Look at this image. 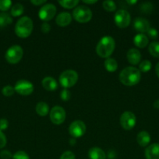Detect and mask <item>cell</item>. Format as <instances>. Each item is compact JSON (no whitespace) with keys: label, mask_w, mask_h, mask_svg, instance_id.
Returning a JSON list of instances; mask_svg holds the SVG:
<instances>
[{"label":"cell","mask_w":159,"mask_h":159,"mask_svg":"<svg viewBox=\"0 0 159 159\" xmlns=\"http://www.w3.org/2000/svg\"><path fill=\"white\" fill-rule=\"evenodd\" d=\"M141 79V74L138 68L126 67L119 74V80L126 86H132L138 83Z\"/></svg>","instance_id":"6da1fadb"},{"label":"cell","mask_w":159,"mask_h":159,"mask_svg":"<svg viewBox=\"0 0 159 159\" xmlns=\"http://www.w3.org/2000/svg\"><path fill=\"white\" fill-rule=\"evenodd\" d=\"M115 48V40L110 36H104L98 41L96 47V52L103 58H108L113 53Z\"/></svg>","instance_id":"7a4b0ae2"},{"label":"cell","mask_w":159,"mask_h":159,"mask_svg":"<svg viewBox=\"0 0 159 159\" xmlns=\"http://www.w3.org/2000/svg\"><path fill=\"white\" fill-rule=\"evenodd\" d=\"M33 30V21L30 17L23 16L17 21L15 26V33L20 38H26Z\"/></svg>","instance_id":"3957f363"},{"label":"cell","mask_w":159,"mask_h":159,"mask_svg":"<svg viewBox=\"0 0 159 159\" xmlns=\"http://www.w3.org/2000/svg\"><path fill=\"white\" fill-rule=\"evenodd\" d=\"M78 80V74L73 70H66L61 73L59 76V83L64 89L73 87Z\"/></svg>","instance_id":"277c9868"},{"label":"cell","mask_w":159,"mask_h":159,"mask_svg":"<svg viewBox=\"0 0 159 159\" xmlns=\"http://www.w3.org/2000/svg\"><path fill=\"white\" fill-rule=\"evenodd\" d=\"M73 18L79 23H87L92 18V12L87 6H76L73 12Z\"/></svg>","instance_id":"5b68a950"},{"label":"cell","mask_w":159,"mask_h":159,"mask_svg":"<svg viewBox=\"0 0 159 159\" xmlns=\"http://www.w3.org/2000/svg\"><path fill=\"white\" fill-rule=\"evenodd\" d=\"M23 55V48L19 45H13L7 50L6 53V61L10 64H17Z\"/></svg>","instance_id":"8992f818"},{"label":"cell","mask_w":159,"mask_h":159,"mask_svg":"<svg viewBox=\"0 0 159 159\" xmlns=\"http://www.w3.org/2000/svg\"><path fill=\"white\" fill-rule=\"evenodd\" d=\"M114 20L117 26L120 28H126L130 23L131 16L126 10L119 9L115 12Z\"/></svg>","instance_id":"52a82bcc"},{"label":"cell","mask_w":159,"mask_h":159,"mask_svg":"<svg viewBox=\"0 0 159 159\" xmlns=\"http://www.w3.org/2000/svg\"><path fill=\"white\" fill-rule=\"evenodd\" d=\"M87 127L85 124L81 120H75L70 125L69 132L70 135L74 138H81L86 133Z\"/></svg>","instance_id":"ba28073f"},{"label":"cell","mask_w":159,"mask_h":159,"mask_svg":"<svg viewBox=\"0 0 159 159\" xmlns=\"http://www.w3.org/2000/svg\"><path fill=\"white\" fill-rule=\"evenodd\" d=\"M137 123L136 116L130 111H126L121 115L120 124L126 130H129L134 127Z\"/></svg>","instance_id":"9c48e42d"},{"label":"cell","mask_w":159,"mask_h":159,"mask_svg":"<svg viewBox=\"0 0 159 159\" xmlns=\"http://www.w3.org/2000/svg\"><path fill=\"white\" fill-rule=\"evenodd\" d=\"M66 113L62 107L56 106L54 107L50 111V119L54 124L60 125L65 121Z\"/></svg>","instance_id":"30bf717a"},{"label":"cell","mask_w":159,"mask_h":159,"mask_svg":"<svg viewBox=\"0 0 159 159\" xmlns=\"http://www.w3.org/2000/svg\"><path fill=\"white\" fill-rule=\"evenodd\" d=\"M56 13V7L51 3L45 4L40 9L38 12L39 18L43 21L47 22L53 19Z\"/></svg>","instance_id":"8fae6325"},{"label":"cell","mask_w":159,"mask_h":159,"mask_svg":"<svg viewBox=\"0 0 159 159\" xmlns=\"http://www.w3.org/2000/svg\"><path fill=\"white\" fill-rule=\"evenodd\" d=\"M15 92L22 96H29L34 92V85L27 80L18 81L14 86Z\"/></svg>","instance_id":"7c38bea8"},{"label":"cell","mask_w":159,"mask_h":159,"mask_svg":"<svg viewBox=\"0 0 159 159\" xmlns=\"http://www.w3.org/2000/svg\"><path fill=\"white\" fill-rule=\"evenodd\" d=\"M133 27L137 31L140 32V34L147 32L150 29V23L144 18L142 17H137L133 21Z\"/></svg>","instance_id":"4fadbf2b"},{"label":"cell","mask_w":159,"mask_h":159,"mask_svg":"<svg viewBox=\"0 0 159 159\" xmlns=\"http://www.w3.org/2000/svg\"><path fill=\"white\" fill-rule=\"evenodd\" d=\"M147 159H159V144L154 143L148 146L145 150Z\"/></svg>","instance_id":"5bb4252c"},{"label":"cell","mask_w":159,"mask_h":159,"mask_svg":"<svg viewBox=\"0 0 159 159\" xmlns=\"http://www.w3.org/2000/svg\"><path fill=\"white\" fill-rule=\"evenodd\" d=\"M56 23L59 26H66L71 23L72 16L71 14L67 12H62L59 13L56 17Z\"/></svg>","instance_id":"9a60e30c"},{"label":"cell","mask_w":159,"mask_h":159,"mask_svg":"<svg viewBox=\"0 0 159 159\" xmlns=\"http://www.w3.org/2000/svg\"><path fill=\"white\" fill-rule=\"evenodd\" d=\"M141 54L140 51L136 48H131L127 52V60L132 65H136L140 62Z\"/></svg>","instance_id":"2e32d148"},{"label":"cell","mask_w":159,"mask_h":159,"mask_svg":"<svg viewBox=\"0 0 159 159\" xmlns=\"http://www.w3.org/2000/svg\"><path fill=\"white\" fill-rule=\"evenodd\" d=\"M42 86L48 91H54L57 89L58 83L52 77H45L41 82Z\"/></svg>","instance_id":"e0dca14e"},{"label":"cell","mask_w":159,"mask_h":159,"mask_svg":"<svg viewBox=\"0 0 159 159\" xmlns=\"http://www.w3.org/2000/svg\"><path fill=\"white\" fill-rule=\"evenodd\" d=\"M88 155L90 159H106V155L104 151L98 147L91 148L89 150Z\"/></svg>","instance_id":"ac0fdd59"},{"label":"cell","mask_w":159,"mask_h":159,"mask_svg":"<svg viewBox=\"0 0 159 159\" xmlns=\"http://www.w3.org/2000/svg\"><path fill=\"white\" fill-rule=\"evenodd\" d=\"M137 141L141 147H146L151 142V136L147 132L143 130L137 134Z\"/></svg>","instance_id":"d6986e66"},{"label":"cell","mask_w":159,"mask_h":159,"mask_svg":"<svg viewBox=\"0 0 159 159\" xmlns=\"http://www.w3.org/2000/svg\"><path fill=\"white\" fill-rule=\"evenodd\" d=\"M148 37L143 34H138L134 37L133 43L137 47L140 48H143L148 44Z\"/></svg>","instance_id":"ffe728a7"},{"label":"cell","mask_w":159,"mask_h":159,"mask_svg":"<svg viewBox=\"0 0 159 159\" xmlns=\"http://www.w3.org/2000/svg\"><path fill=\"white\" fill-rule=\"evenodd\" d=\"M36 113L41 116H45L49 112L48 105L45 102H39L35 107Z\"/></svg>","instance_id":"44dd1931"},{"label":"cell","mask_w":159,"mask_h":159,"mask_svg":"<svg viewBox=\"0 0 159 159\" xmlns=\"http://www.w3.org/2000/svg\"><path fill=\"white\" fill-rule=\"evenodd\" d=\"M104 68H106L108 71L114 72L118 68V63H117V61L114 58L108 57L104 61Z\"/></svg>","instance_id":"7402d4cb"},{"label":"cell","mask_w":159,"mask_h":159,"mask_svg":"<svg viewBox=\"0 0 159 159\" xmlns=\"http://www.w3.org/2000/svg\"><path fill=\"white\" fill-rule=\"evenodd\" d=\"M12 20L10 16L6 12L0 13V27H5L12 23Z\"/></svg>","instance_id":"603a6c76"},{"label":"cell","mask_w":159,"mask_h":159,"mask_svg":"<svg viewBox=\"0 0 159 159\" xmlns=\"http://www.w3.org/2000/svg\"><path fill=\"white\" fill-rule=\"evenodd\" d=\"M148 51L152 56L155 57H159V42L154 41L150 43Z\"/></svg>","instance_id":"cb8c5ba5"},{"label":"cell","mask_w":159,"mask_h":159,"mask_svg":"<svg viewBox=\"0 0 159 159\" xmlns=\"http://www.w3.org/2000/svg\"><path fill=\"white\" fill-rule=\"evenodd\" d=\"M23 10H24L23 6L20 3H17L11 9V15L12 16H19L23 14Z\"/></svg>","instance_id":"d4e9b609"},{"label":"cell","mask_w":159,"mask_h":159,"mask_svg":"<svg viewBox=\"0 0 159 159\" xmlns=\"http://www.w3.org/2000/svg\"><path fill=\"white\" fill-rule=\"evenodd\" d=\"M59 3L65 9H72L78 5V0H61L59 1Z\"/></svg>","instance_id":"484cf974"},{"label":"cell","mask_w":159,"mask_h":159,"mask_svg":"<svg viewBox=\"0 0 159 159\" xmlns=\"http://www.w3.org/2000/svg\"><path fill=\"white\" fill-rule=\"evenodd\" d=\"M103 8L108 12H113L116 9V5L113 1L111 0H107V1L103 2L102 3Z\"/></svg>","instance_id":"4316f807"},{"label":"cell","mask_w":159,"mask_h":159,"mask_svg":"<svg viewBox=\"0 0 159 159\" xmlns=\"http://www.w3.org/2000/svg\"><path fill=\"white\" fill-rule=\"evenodd\" d=\"M152 65L151 62L148 60H144L142 62H140V65H139V68H140V71H143V72H147L151 70Z\"/></svg>","instance_id":"83f0119b"},{"label":"cell","mask_w":159,"mask_h":159,"mask_svg":"<svg viewBox=\"0 0 159 159\" xmlns=\"http://www.w3.org/2000/svg\"><path fill=\"white\" fill-rule=\"evenodd\" d=\"M2 93L4 96H11L15 93V89H14V87L11 86V85H6L5 87H3Z\"/></svg>","instance_id":"f1b7e54d"},{"label":"cell","mask_w":159,"mask_h":159,"mask_svg":"<svg viewBox=\"0 0 159 159\" xmlns=\"http://www.w3.org/2000/svg\"><path fill=\"white\" fill-rule=\"evenodd\" d=\"M140 9L144 13H151L153 10V5L150 2H144L140 6Z\"/></svg>","instance_id":"f546056e"},{"label":"cell","mask_w":159,"mask_h":159,"mask_svg":"<svg viewBox=\"0 0 159 159\" xmlns=\"http://www.w3.org/2000/svg\"><path fill=\"white\" fill-rule=\"evenodd\" d=\"M12 6V2L9 0H0V10L6 11Z\"/></svg>","instance_id":"4dcf8cb0"},{"label":"cell","mask_w":159,"mask_h":159,"mask_svg":"<svg viewBox=\"0 0 159 159\" xmlns=\"http://www.w3.org/2000/svg\"><path fill=\"white\" fill-rule=\"evenodd\" d=\"M12 159H30V157L26 152L23 151H19L12 155Z\"/></svg>","instance_id":"1f68e13d"},{"label":"cell","mask_w":159,"mask_h":159,"mask_svg":"<svg viewBox=\"0 0 159 159\" xmlns=\"http://www.w3.org/2000/svg\"><path fill=\"white\" fill-rule=\"evenodd\" d=\"M60 97L62 100L68 101L70 99V92L67 89H64L62 92H61Z\"/></svg>","instance_id":"d6a6232c"},{"label":"cell","mask_w":159,"mask_h":159,"mask_svg":"<svg viewBox=\"0 0 159 159\" xmlns=\"http://www.w3.org/2000/svg\"><path fill=\"white\" fill-rule=\"evenodd\" d=\"M147 33L148 37L151 39H156L158 37V32H157V30L154 29V28H150Z\"/></svg>","instance_id":"836d02e7"},{"label":"cell","mask_w":159,"mask_h":159,"mask_svg":"<svg viewBox=\"0 0 159 159\" xmlns=\"http://www.w3.org/2000/svg\"><path fill=\"white\" fill-rule=\"evenodd\" d=\"M0 158L2 159H10L12 158V155L7 150H3L0 152Z\"/></svg>","instance_id":"e575fe53"},{"label":"cell","mask_w":159,"mask_h":159,"mask_svg":"<svg viewBox=\"0 0 159 159\" xmlns=\"http://www.w3.org/2000/svg\"><path fill=\"white\" fill-rule=\"evenodd\" d=\"M59 159H75V155L72 152H65Z\"/></svg>","instance_id":"d590c367"},{"label":"cell","mask_w":159,"mask_h":159,"mask_svg":"<svg viewBox=\"0 0 159 159\" xmlns=\"http://www.w3.org/2000/svg\"><path fill=\"white\" fill-rule=\"evenodd\" d=\"M6 144V135L3 134L2 131L0 130V149L3 148Z\"/></svg>","instance_id":"8d00e7d4"},{"label":"cell","mask_w":159,"mask_h":159,"mask_svg":"<svg viewBox=\"0 0 159 159\" xmlns=\"http://www.w3.org/2000/svg\"><path fill=\"white\" fill-rule=\"evenodd\" d=\"M8 126H9V122H8L7 120L5 119V118L0 119V130L1 131L6 130L8 127Z\"/></svg>","instance_id":"74e56055"},{"label":"cell","mask_w":159,"mask_h":159,"mask_svg":"<svg viewBox=\"0 0 159 159\" xmlns=\"http://www.w3.org/2000/svg\"><path fill=\"white\" fill-rule=\"evenodd\" d=\"M41 31L43 33L47 34V33H49V31L51 30V26H50L48 23L45 22V23L41 24Z\"/></svg>","instance_id":"f35d334b"},{"label":"cell","mask_w":159,"mask_h":159,"mask_svg":"<svg viewBox=\"0 0 159 159\" xmlns=\"http://www.w3.org/2000/svg\"><path fill=\"white\" fill-rule=\"evenodd\" d=\"M31 2L35 6H41V5H43L44 3L46 2V1L45 0H31Z\"/></svg>","instance_id":"ab89813d"},{"label":"cell","mask_w":159,"mask_h":159,"mask_svg":"<svg viewBox=\"0 0 159 159\" xmlns=\"http://www.w3.org/2000/svg\"><path fill=\"white\" fill-rule=\"evenodd\" d=\"M84 3H86V4H94V3H96L97 1L96 0H84Z\"/></svg>","instance_id":"60d3db41"},{"label":"cell","mask_w":159,"mask_h":159,"mask_svg":"<svg viewBox=\"0 0 159 159\" xmlns=\"http://www.w3.org/2000/svg\"><path fill=\"white\" fill-rule=\"evenodd\" d=\"M155 71H156V74H157V75L159 77V62L157 64V65H156Z\"/></svg>","instance_id":"b9f144b4"},{"label":"cell","mask_w":159,"mask_h":159,"mask_svg":"<svg viewBox=\"0 0 159 159\" xmlns=\"http://www.w3.org/2000/svg\"><path fill=\"white\" fill-rule=\"evenodd\" d=\"M154 107L156 109H159V99H157L154 102Z\"/></svg>","instance_id":"7bdbcfd3"},{"label":"cell","mask_w":159,"mask_h":159,"mask_svg":"<svg viewBox=\"0 0 159 159\" xmlns=\"http://www.w3.org/2000/svg\"><path fill=\"white\" fill-rule=\"evenodd\" d=\"M128 4H130V5H132V4H135V3H137V0H133V1H127Z\"/></svg>","instance_id":"ee69618b"}]
</instances>
